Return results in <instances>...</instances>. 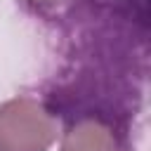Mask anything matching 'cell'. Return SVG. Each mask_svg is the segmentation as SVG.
I'll list each match as a JSON object with an SVG mask.
<instances>
[{
    "instance_id": "obj_2",
    "label": "cell",
    "mask_w": 151,
    "mask_h": 151,
    "mask_svg": "<svg viewBox=\"0 0 151 151\" xmlns=\"http://www.w3.org/2000/svg\"><path fill=\"white\" fill-rule=\"evenodd\" d=\"M59 151H118V142L106 123L83 118L64 132Z\"/></svg>"
},
{
    "instance_id": "obj_3",
    "label": "cell",
    "mask_w": 151,
    "mask_h": 151,
    "mask_svg": "<svg viewBox=\"0 0 151 151\" xmlns=\"http://www.w3.org/2000/svg\"><path fill=\"white\" fill-rule=\"evenodd\" d=\"M73 0H26V5L35 12V14H42V17H54V14H61Z\"/></svg>"
},
{
    "instance_id": "obj_1",
    "label": "cell",
    "mask_w": 151,
    "mask_h": 151,
    "mask_svg": "<svg viewBox=\"0 0 151 151\" xmlns=\"http://www.w3.org/2000/svg\"><path fill=\"white\" fill-rule=\"evenodd\" d=\"M57 139L52 111L33 97L0 104V151H50Z\"/></svg>"
}]
</instances>
